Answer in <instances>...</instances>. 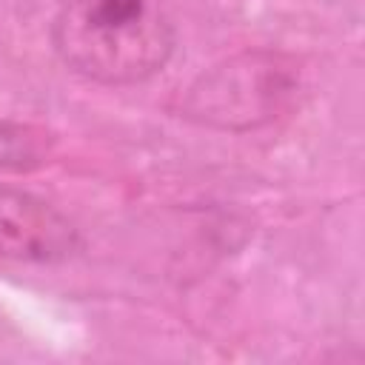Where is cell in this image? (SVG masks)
<instances>
[{"label":"cell","instance_id":"6da1fadb","mask_svg":"<svg viewBox=\"0 0 365 365\" xmlns=\"http://www.w3.org/2000/svg\"><path fill=\"white\" fill-rule=\"evenodd\" d=\"M174 23L160 0H66L51 23L57 57L103 86H134L168 63Z\"/></svg>","mask_w":365,"mask_h":365},{"label":"cell","instance_id":"7a4b0ae2","mask_svg":"<svg viewBox=\"0 0 365 365\" xmlns=\"http://www.w3.org/2000/svg\"><path fill=\"white\" fill-rule=\"evenodd\" d=\"M294 91L297 71L282 54L245 51L200 74L185 94L182 114L202 125L245 131L271 123Z\"/></svg>","mask_w":365,"mask_h":365},{"label":"cell","instance_id":"3957f363","mask_svg":"<svg viewBox=\"0 0 365 365\" xmlns=\"http://www.w3.org/2000/svg\"><path fill=\"white\" fill-rule=\"evenodd\" d=\"M77 248L80 234L68 217L29 191L0 185V259L51 265Z\"/></svg>","mask_w":365,"mask_h":365},{"label":"cell","instance_id":"277c9868","mask_svg":"<svg viewBox=\"0 0 365 365\" xmlns=\"http://www.w3.org/2000/svg\"><path fill=\"white\" fill-rule=\"evenodd\" d=\"M46 145L43 137L26 125H11V123H0V168H31L37 163H43Z\"/></svg>","mask_w":365,"mask_h":365}]
</instances>
